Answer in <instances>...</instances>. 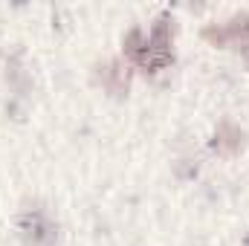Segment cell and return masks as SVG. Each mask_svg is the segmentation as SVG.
<instances>
[{
  "instance_id": "1",
  "label": "cell",
  "mask_w": 249,
  "mask_h": 246,
  "mask_svg": "<svg viewBox=\"0 0 249 246\" xmlns=\"http://www.w3.org/2000/svg\"><path fill=\"white\" fill-rule=\"evenodd\" d=\"M174 20L168 15H162L151 32L142 29H130L124 38V55L127 61L136 64L142 72H160L165 67L174 64Z\"/></svg>"
},
{
  "instance_id": "2",
  "label": "cell",
  "mask_w": 249,
  "mask_h": 246,
  "mask_svg": "<svg viewBox=\"0 0 249 246\" xmlns=\"http://www.w3.org/2000/svg\"><path fill=\"white\" fill-rule=\"evenodd\" d=\"M203 38L212 47L220 50H235L249 61V12H238L220 23H209L203 29Z\"/></svg>"
},
{
  "instance_id": "3",
  "label": "cell",
  "mask_w": 249,
  "mask_h": 246,
  "mask_svg": "<svg viewBox=\"0 0 249 246\" xmlns=\"http://www.w3.org/2000/svg\"><path fill=\"white\" fill-rule=\"evenodd\" d=\"M18 232L23 246H58V226L47 209H26L18 217Z\"/></svg>"
},
{
  "instance_id": "4",
  "label": "cell",
  "mask_w": 249,
  "mask_h": 246,
  "mask_svg": "<svg viewBox=\"0 0 249 246\" xmlns=\"http://www.w3.org/2000/svg\"><path fill=\"white\" fill-rule=\"evenodd\" d=\"M241 145H244V133H241V127H235V124H229V122L220 124L217 133H214V139H212V148L220 151V154H238Z\"/></svg>"
},
{
  "instance_id": "5",
  "label": "cell",
  "mask_w": 249,
  "mask_h": 246,
  "mask_svg": "<svg viewBox=\"0 0 249 246\" xmlns=\"http://www.w3.org/2000/svg\"><path fill=\"white\" fill-rule=\"evenodd\" d=\"M244 246H249V238H247V244H244Z\"/></svg>"
}]
</instances>
